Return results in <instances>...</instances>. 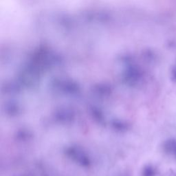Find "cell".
<instances>
[{
	"label": "cell",
	"mask_w": 176,
	"mask_h": 176,
	"mask_svg": "<svg viewBox=\"0 0 176 176\" xmlns=\"http://www.w3.org/2000/svg\"><path fill=\"white\" fill-rule=\"evenodd\" d=\"M65 154L70 160L80 166L89 167L92 164V160L89 154L80 147H68L65 149Z\"/></svg>",
	"instance_id": "cell-1"
},
{
	"label": "cell",
	"mask_w": 176,
	"mask_h": 176,
	"mask_svg": "<svg viewBox=\"0 0 176 176\" xmlns=\"http://www.w3.org/2000/svg\"><path fill=\"white\" fill-rule=\"evenodd\" d=\"M155 175V170L151 166H147L144 167L142 176H154Z\"/></svg>",
	"instance_id": "cell-2"
},
{
	"label": "cell",
	"mask_w": 176,
	"mask_h": 176,
	"mask_svg": "<svg viewBox=\"0 0 176 176\" xmlns=\"http://www.w3.org/2000/svg\"><path fill=\"white\" fill-rule=\"evenodd\" d=\"M171 77H172L173 79L176 81V67L173 68L171 71Z\"/></svg>",
	"instance_id": "cell-3"
}]
</instances>
